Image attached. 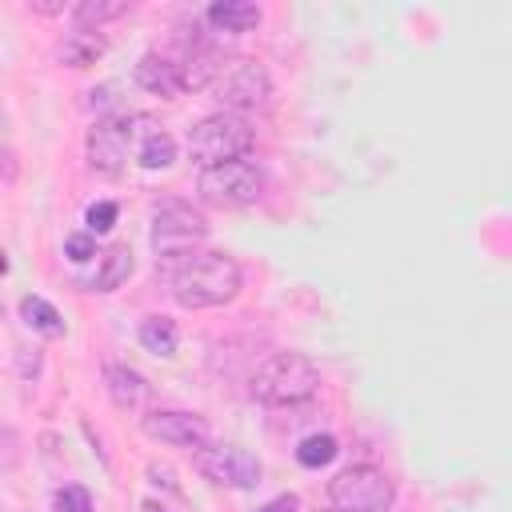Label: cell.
<instances>
[{"mask_svg":"<svg viewBox=\"0 0 512 512\" xmlns=\"http://www.w3.org/2000/svg\"><path fill=\"white\" fill-rule=\"evenodd\" d=\"M168 288L184 308H220L240 292V264L228 252L204 248L176 260V268L168 272Z\"/></svg>","mask_w":512,"mask_h":512,"instance_id":"cell-1","label":"cell"},{"mask_svg":"<svg viewBox=\"0 0 512 512\" xmlns=\"http://www.w3.org/2000/svg\"><path fill=\"white\" fill-rule=\"evenodd\" d=\"M320 388V368L300 352H272L252 372V396L264 404H304Z\"/></svg>","mask_w":512,"mask_h":512,"instance_id":"cell-2","label":"cell"},{"mask_svg":"<svg viewBox=\"0 0 512 512\" xmlns=\"http://www.w3.org/2000/svg\"><path fill=\"white\" fill-rule=\"evenodd\" d=\"M252 148V128L244 116L236 112H212L204 116L192 132H188V152L200 168L212 164H228V160H244V152Z\"/></svg>","mask_w":512,"mask_h":512,"instance_id":"cell-3","label":"cell"},{"mask_svg":"<svg viewBox=\"0 0 512 512\" xmlns=\"http://www.w3.org/2000/svg\"><path fill=\"white\" fill-rule=\"evenodd\" d=\"M204 236H208V220L192 204H184V200L156 204V212H152V252H156L160 264L192 256L204 244Z\"/></svg>","mask_w":512,"mask_h":512,"instance_id":"cell-4","label":"cell"},{"mask_svg":"<svg viewBox=\"0 0 512 512\" xmlns=\"http://www.w3.org/2000/svg\"><path fill=\"white\" fill-rule=\"evenodd\" d=\"M396 488L376 464H348L328 480V504L336 512H388Z\"/></svg>","mask_w":512,"mask_h":512,"instance_id":"cell-5","label":"cell"},{"mask_svg":"<svg viewBox=\"0 0 512 512\" xmlns=\"http://www.w3.org/2000/svg\"><path fill=\"white\" fill-rule=\"evenodd\" d=\"M216 100L224 104V112H248V108H264L272 100V76L260 60L252 56H236L220 68L216 84H212Z\"/></svg>","mask_w":512,"mask_h":512,"instance_id":"cell-6","label":"cell"},{"mask_svg":"<svg viewBox=\"0 0 512 512\" xmlns=\"http://www.w3.org/2000/svg\"><path fill=\"white\" fill-rule=\"evenodd\" d=\"M196 192H200L204 204H216V208L252 204L260 196V168L252 160H228V164L200 168Z\"/></svg>","mask_w":512,"mask_h":512,"instance_id":"cell-7","label":"cell"},{"mask_svg":"<svg viewBox=\"0 0 512 512\" xmlns=\"http://www.w3.org/2000/svg\"><path fill=\"white\" fill-rule=\"evenodd\" d=\"M196 468H200L204 480H212L220 488H256L260 476H264L260 460L240 444H208V448H200L196 452Z\"/></svg>","mask_w":512,"mask_h":512,"instance_id":"cell-8","label":"cell"},{"mask_svg":"<svg viewBox=\"0 0 512 512\" xmlns=\"http://www.w3.org/2000/svg\"><path fill=\"white\" fill-rule=\"evenodd\" d=\"M140 428L148 440L172 444V448H208V420L180 408H152L140 416Z\"/></svg>","mask_w":512,"mask_h":512,"instance_id":"cell-9","label":"cell"},{"mask_svg":"<svg viewBox=\"0 0 512 512\" xmlns=\"http://www.w3.org/2000/svg\"><path fill=\"white\" fill-rule=\"evenodd\" d=\"M128 124H132V116L128 120H96L92 128H88V164H92V172H100V176H120V168H124V160H128Z\"/></svg>","mask_w":512,"mask_h":512,"instance_id":"cell-10","label":"cell"},{"mask_svg":"<svg viewBox=\"0 0 512 512\" xmlns=\"http://www.w3.org/2000/svg\"><path fill=\"white\" fill-rule=\"evenodd\" d=\"M176 64H180L184 92H188V88H212L216 76H220V68H224L228 60L220 56L216 44H208V40H192V44H184V52H180Z\"/></svg>","mask_w":512,"mask_h":512,"instance_id":"cell-11","label":"cell"},{"mask_svg":"<svg viewBox=\"0 0 512 512\" xmlns=\"http://www.w3.org/2000/svg\"><path fill=\"white\" fill-rule=\"evenodd\" d=\"M136 84L152 96H180L184 92V76H180V64L172 56H160V52H148L140 56L136 64Z\"/></svg>","mask_w":512,"mask_h":512,"instance_id":"cell-12","label":"cell"},{"mask_svg":"<svg viewBox=\"0 0 512 512\" xmlns=\"http://www.w3.org/2000/svg\"><path fill=\"white\" fill-rule=\"evenodd\" d=\"M104 48H108V40H104L100 28L72 24V28L64 32V40H60V64H68V68H88V64H96V60L104 56Z\"/></svg>","mask_w":512,"mask_h":512,"instance_id":"cell-13","label":"cell"},{"mask_svg":"<svg viewBox=\"0 0 512 512\" xmlns=\"http://www.w3.org/2000/svg\"><path fill=\"white\" fill-rule=\"evenodd\" d=\"M104 388H108L112 404H116V408H124V412L140 408V404H144V396H148L144 376H140L136 368H128V364H108V368H104Z\"/></svg>","mask_w":512,"mask_h":512,"instance_id":"cell-14","label":"cell"},{"mask_svg":"<svg viewBox=\"0 0 512 512\" xmlns=\"http://www.w3.org/2000/svg\"><path fill=\"white\" fill-rule=\"evenodd\" d=\"M208 24L212 28H220V32H228V36H240V32H252L256 24H260V8L252 4V0H216V4H208Z\"/></svg>","mask_w":512,"mask_h":512,"instance_id":"cell-15","label":"cell"},{"mask_svg":"<svg viewBox=\"0 0 512 512\" xmlns=\"http://www.w3.org/2000/svg\"><path fill=\"white\" fill-rule=\"evenodd\" d=\"M136 160L144 168H168L176 160V140L152 120H144V132H136Z\"/></svg>","mask_w":512,"mask_h":512,"instance_id":"cell-16","label":"cell"},{"mask_svg":"<svg viewBox=\"0 0 512 512\" xmlns=\"http://www.w3.org/2000/svg\"><path fill=\"white\" fill-rule=\"evenodd\" d=\"M128 276H132V248H128V244H112V248L100 252V272L92 276V288H96V292H112V288H120Z\"/></svg>","mask_w":512,"mask_h":512,"instance_id":"cell-17","label":"cell"},{"mask_svg":"<svg viewBox=\"0 0 512 512\" xmlns=\"http://www.w3.org/2000/svg\"><path fill=\"white\" fill-rule=\"evenodd\" d=\"M20 316H24V324L28 328H36V332H44V336H64V316L44 300V296H20Z\"/></svg>","mask_w":512,"mask_h":512,"instance_id":"cell-18","label":"cell"},{"mask_svg":"<svg viewBox=\"0 0 512 512\" xmlns=\"http://www.w3.org/2000/svg\"><path fill=\"white\" fill-rule=\"evenodd\" d=\"M140 344L156 356H172L180 344V332L168 316H148V320H140Z\"/></svg>","mask_w":512,"mask_h":512,"instance_id":"cell-19","label":"cell"},{"mask_svg":"<svg viewBox=\"0 0 512 512\" xmlns=\"http://www.w3.org/2000/svg\"><path fill=\"white\" fill-rule=\"evenodd\" d=\"M128 8H132L128 0H80V4H76V24H84V28H100L104 20L124 16Z\"/></svg>","mask_w":512,"mask_h":512,"instance_id":"cell-20","label":"cell"},{"mask_svg":"<svg viewBox=\"0 0 512 512\" xmlns=\"http://www.w3.org/2000/svg\"><path fill=\"white\" fill-rule=\"evenodd\" d=\"M332 456H336V440H332L328 432L304 436L300 448H296V460H300L304 468H324V464H332Z\"/></svg>","mask_w":512,"mask_h":512,"instance_id":"cell-21","label":"cell"},{"mask_svg":"<svg viewBox=\"0 0 512 512\" xmlns=\"http://www.w3.org/2000/svg\"><path fill=\"white\" fill-rule=\"evenodd\" d=\"M52 508L56 512H92V496L80 484H64V488L52 492Z\"/></svg>","mask_w":512,"mask_h":512,"instance_id":"cell-22","label":"cell"},{"mask_svg":"<svg viewBox=\"0 0 512 512\" xmlns=\"http://www.w3.org/2000/svg\"><path fill=\"white\" fill-rule=\"evenodd\" d=\"M84 220H88V232H108L116 224V204L112 200H96V204H88Z\"/></svg>","mask_w":512,"mask_h":512,"instance_id":"cell-23","label":"cell"},{"mask_svg":"<svg viewBox=\"0 0 512 512\" xmlns=\"http://www.w3.org/2000/svg\"><path fill=\"white\" fill-rule=\"evenodd\" d=\"M64 256L68 260H92L96 256V240H92V232H72L68 240H64Z\"/></svg>","mask_w":512,"mask_h":512,"instance_id":"cell-24","label":"cell"},{"mask_svg":"<svg viewBox=\"0 0 512 512\" xmlns=\"http://www.w3.org/2000/svg\"><path fill=\"white\" fill-rule=\"evenodd\" d=\"M148 480H152V484H160L164 492H172V496H180V484H176V472H172L168 464H160V460H152V464H148Z\"/></svg>","mask_w":512,"mask_h":512,"instance_id":"cell-25","label":"cell"},{"mask_svg":"<svg viewBox=\"0 0 512 512\" xmlns=\"http://www.w3.org/2000/svg\"><path fill=\"white\" fill-rule=\"evenodd\" d=\"M256 512H296V496H292V492H284V496L268 500V504H264V508H256Z\"/></svg>","mask_w":512,"mask_h":512,"instance_id":"cell-26","label":"cell"},{"mask_svg":"<svg viewBox=\"0 0 512 512\" xmlns=\"http://www.w3.org/2000/svg\"><path fill=\"white\" fill-rule=\"evenodd\" d=\"M20 372H24V376H36V372H40V356L28 360V348H20Z\"/></svg>","mask_w":512,"mask_h":512,"instance_id":"cell-27","label":"cell"},{"mask_svg":"<svg viewBox=\"0 0 512 512\" xmlns=\"http://www.w3.org/2000/svg\"><path fill=\"white\" fill-rule=\"evenodd\" d=\"M32 8H36V12H60L64 4H52V0H32Z\"/></svg>","mask_w":512,"mask_h":512,"instance_id":"cell-28","label":"cell"},{"mask_svg":"<svg viewBox=\"0 0 512 512\" xmlns=\"http://www.w3.org/2000/svg\"><path fill=\"white\" fill-rule=\"evenodd\" d=\"M144 512H168L164 504H156V500H144Z\"/></svg>","mask_w":512,"mask_h":512,"instance_id":"cell-29","label":"cell"},{"mask_svg":"<svg viewBox=\"0 0 512 512\" xmlns=\"http://www.w3.org/2000/svg\"><path fill=\"white\" fill-rule=\"evenodd\" d=\"M332 512H336V508H332Z\"/></svg>","mask_w":512,"mask_h":512,"instance_id":"cell-30","label":"cell"}]
</instances>
